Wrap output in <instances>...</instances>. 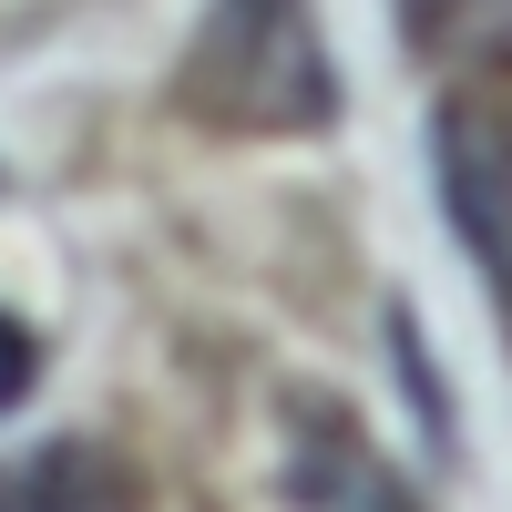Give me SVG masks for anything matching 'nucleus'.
Wrapping results in <instances>:
<instances>
[{
	"label": "nucleus",
	"instance_id": "obj_1",
	"mask_svg": "<svg viewBox=\"0 0 512 512\" xmlns=\"http://www.w3.org/2000/svg\"><path fill=\"white\" fill-rule=\"evenodd\" d=\"M175 103L205 134L287 144L338 113V62L318 31V0H205L175 62Z\"/></svg>",
	"mask_w": 512,
	"mask_h": 512
},
{
	"label": "nucleus",
	"instance_id": "obj_2",
	"mask_svg": "<svg viewBox=\"0 0 512 512\" xmlns=\"http://www.w3.org/2000/svg\"><path fill=\"white\" fill-rule=\"evenodd\" d=\"M431 175H441V216L461 236V256L492 287V318L512 338V103L492 93H451L431 123Z\"/></svg>",
	"mask_w": 512,
	"mask_h": 512
},
{
	"label": "nucleus",
	"instance_id": "obj_3",
	"mask_svg": "<svg viewBox=\"0 0 512 512\" xmlns=\"http://www.w3.org/2000/svg\"><path fill=\"white\" fill-rule=\"evenodd\" d=\"M287 502L297 512H420V492L390 472V451L318 390L287 410Z\"/></svg>",
	"mask_w": 512,
	"mask_h": 512
},
{
	"label": "nucleus",
	"instance_id": "obj_4",
	"mask_svg": "<svg viewBox=\"0 0 512 512\" xmlns=\"http://www.w3.org/2000/svg\"><path fill=\"white\" fill-rule=\"evenodd\" d=\"M0 512H144V472L103 441H41L0 461Z\"/></svg>",
	"mask_w": 512,
	"mask_h": 512
},
{
	"label": "nucleus",
	"instance_id": "obj_5",
	"mask_svg": "<svg viewBox=\"0 0 512 512\" xmlns=\"http://www.w3.org/2000/svg\"><path fill=\"white\" fill-rule=\"evenodd\" d=\"M400 21L441 62H502L512 52V0H400Z\"/></svg>",
	"mask_w": 512,
	"mask_h": 512
},
{
	"label": "nucleus",
	"instance_id": "obj_6",
	"mask_svg": "<svg viewBox=\"0 0 512 512\" xmlns=\"http://www.w3.org/2000/svg\"><path fill=\"white\" fill-rule=\"evenodd\" d=\"M31 379H41V349H31V328L0 308V410H11V400H31Z\"/></svg>",
	"mask_w": 512,
	"mask_h": 512
}]
</instances>
